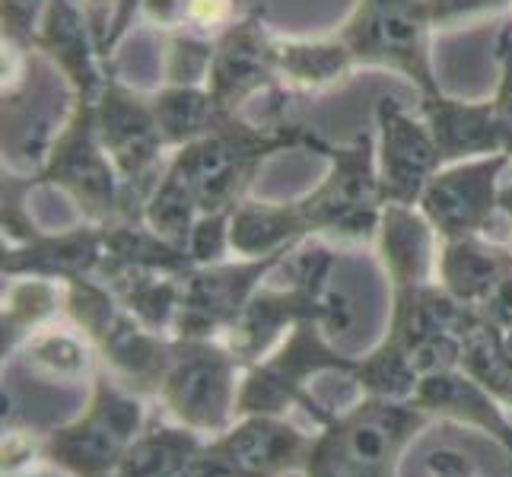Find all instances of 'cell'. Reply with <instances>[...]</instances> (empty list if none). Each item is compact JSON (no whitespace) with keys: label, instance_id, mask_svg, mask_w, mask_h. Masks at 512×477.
I'll list each match as a JSON object with an SVG mask.
<instances>
[{"label":"cell","instance_id":"obj_1","mask_svg":"<svg viewBox=\"0 0 512 477\" xmlns=\"http://www.w3.org/2000/svg\"><path fill=\"white\" fill-rule=\"evenodd\" d=\"M427 420L430 411L414 401L366 395L357 408L325 420L309 446L306 477H395L401 452Z\"/></svg>","mask_w":512,"mask_h":477},{"label":"cell","instance_id":"obj_2","mask_svg":"<svg viewBox=\"0 0 512 477\" xmlns=\"http://www.w3.org/2000/svg\"><path fill=\"white\" fill-rule=\"evenodd\" d=\"M96 125L105 153L121 175V217L118 220H144V204L156 182L163 179L160 156L166 150V137L153 112V99H144L121 80L112 64L105 74L102 93L96 99Z\"/></svg>","mask_w":512,"mask_h":477},{"label":"cell","instance_id":"obj_3","mask_svg":"<svg viewBox=\"0 0 512 477\" xmlns=\"http://www.w3.org/2000/svg\"><path fill=\"white\" fill-rule=\"evenodd\" d=\"M140 433H144L140 401L109 376H99L90 408L48 433L42 458L70 477H112Z\"/></svg>","mask_w":512,"mask_h":477},{"label":"cell","instance_id":"obj_4","mask_svg":"<svg viewBox=\"0 0 512 477\" xmlns=\"http://www.w3.org/2000/svg\"><path fill=\"white\" fill-rule=\"evenodd\" d=\"M325 156L331 169L322 185L299 198L309 229L338 239H373L385 214L373 134L363 131L350 144H328Z\"/></svg>","mask_w":512,"mask_h":477},{"label":"cell","instance_id":"obj_5","mask_svg":"<svg viewBox=\"0 0 512 477\" xmlns=\"http://www.w3.org/2000/svg\"><path fill=\"white\" fill-rule=\"evenodd\" d=\"M35 185H58L67 191L80 214L105 226L121 217V175L105 153L99 125H96V102L74 99V112L58 131L42 169L32 175Z\"/></svg>","mask_w":512,"mask_h":477},{"label":"cell","instance_id":"obj_6","mask_svg":"<svg viewBox=\"0 0 512 477\" xmlns=\"http://www.w3.org/2000/svg\"><path fill=\"white\" fill-rule=\"evenodd\" d=\"M245 366L214 338H175L160 385L166 411L194 433H223L236 417V369Z\"/></svg>","mask_w":512,"mask_h":477},{"label":"cell","instance_id":"obj_7","mask_svg":"<svg viewBox=\"0 0 512 477\" xmlns=\"http://www.w3.org/2000/svg\"><path fill=\"white\" fill-rule=\"evenodd\" d=\"M338 39L357 64L398 70L420 93H439L423 0H360Z\"/></svg>","mask_w":512,"mask_h":477},{"label":"cell","instance_id":"obj_8","mask_svg":"<svg viewBox=\"0 0 512 477\" xmlns=\"http://www.w3.org/2000/svg\"><path fill=\"white\" fill-rule=\"evenodd\" d=\"M357 360L341 357L338 350L328 344L319 322H299L287 344L280 347L274 357L258 360L249 366L239 398H236V417L249 414H274L280 417L290 404H306L309 395L303 385L309 376L325 373V369H341V373H353Z\"/></svg>","mask_w":512,"mask_h":477},{"label":"cell","instance_id":"obj_9","mask_svg":"<svg viewBox=\"0 0 512 477\" xmlns=\"http://www.w3.org/2000/svg\"><path fill=\"white\" fill-rule=\"evenodd\" d=\"M290 252V249H287ZM287 252L268 258H242L236 264H198L182 280V306L175 315V338H214L236 325L242 309Z\"/></svg>","mask_w":512,"mask_h":477},{"label":"cell","instance_id":"obj_10","mask_svg":"<svg viewBox=\"0 0 512 477\" xmlns=\"http://www.w3.org/2000/svg\"><path fill=\"white\" fill-rule=\"evenodd\" d=\"M512 163L506 153H490L439 169L420 194V214L446 242L478 236L500 210V175Z\"/></svg>","mask_w":512,"mask_h":477},{"label":"cell","instance_id":"obj_11","mask_svg":"<svg viewBox=\"0 0 512 477\" xmlns=\"http://www.w3.org/2000/svg\"><path fill=\"white\" fill-rule=\"evenodd\" d=\"M376 128H379V182L385 204L414 207L423 188L443 169L439 147L427 121H417L398 99L382 96L376 102Z\"/></svg>","mask_w":512,"mask_h":477},{"label":"cell","instance_id":"obj_12","mask_svg":"<svg viewBox=\"0 0 512 477\" xmlns=\"http://www.w3.org/2000/svg\"><path fill=\"white\" fill-rule=\"evenodd\" d=\"M277 74V42L264 29L261 13L252 10L217 35L207 90L223 109L239 112V105L249 96L274 86Z\"/></svg>","mask_w":512,"mask_h":477},{"label":"cell","instance_id":"obj_13","mask_svg":"<svg viewBox=\"0 0 512 477\" xmlns=\"http://www.w3.org/2000/svg\"><path fill=\"white\" fill-rule=\"evenodd\" d=\"M35 51H42L61 70V77H67L74 99H99L109 70L99 67L102 51L83 0H48L39 32H35Z\"/></svg>","mask_w":512,"mask_h":477},{"label":"cell","instance_id":"obj_14","mask_svg":"<svg viewBox=\"0 0 512 477\" xmlns=\"http://www.w3.org/2000/svg\"><path fill=\"white\" fill-rule=\"evenodd\" d=\"M105 255L102 226L80 223L67 233H35L26 242H16L13 249H4L0 271L10 280L20 277H42V280H77L93 277Z\"/></svg>","mask_w":512,"mask_h":477},{"label":"cell","instance_id":"obj_15","mask_svg":"<svg viewBox=\"0 0 512 477\" xmlns=\"http://www.w3.org/2000/svg\"><path fill=\"white\" fill-rule=\"evenodd\" d=\"M210 446L249 477H280L306 465L312 439L274 414H249L236 427L217 433Z\"/></svg>","mask_w":512,"mask_h":477},{"label":"cell","instance_id":"obj_16","mask_svg":"<svg viewBox=\"0 0 512 477\" xmlns=\"http://www.w3.org/2000/svg\"><path fill=\"white\" fill-rule=\"evenodd\" d=\"M322 318V293H312L306 287H274V290H255L249 306L242 309L236 325L229 328V350L252 366L271 344L280 338L287 325L296 328L299 322H319Z\"/></svg>","mask_w":512,"mask_h":477},{"label":"cell","instance_id":"obj_17","mask_svg":"<svg viewBox=\"0 0 512 477\" xmlns=\"http://www.w3.org/2000/svg\"><path fill=\"white\" fill-rule=\"evenodd\" d=\"M93 344L99 347L102 360L112 366V373L125 382L131 392H156L166 379V369L172 363V341H163L160 334L150 331L144 322L121 306L112 322L105 325Z\"/></svg>","mask_w":512,"mask_h":477},{"label":"cell","instance_id":"obj_18","mask_svg":"<svg viewBox=\"0 0 512 477\" xmlns=\"http://www.w3.org/2000/svg\"><path fill=\"white\" fill-rule=\"evenodd\" d=\"M420 115L433 131L443 166L465 163V156L503 153L493 102H458L446 93H423Z\"/></svg>","mask_w":512,"mask_h":477},{"label":"cell","instance_id":"obj_19","mask_svg":"<svg viewBox=\"0 0 512 477\" xmlns=\"http://www.w3.org/2000/svg\"><path fill=\"white\" fill-rule=\"evenodd\" d=\"M474 312L478 309L458 303L443 284L423 280V284L395 287L392 322H388L385 338L398 344L404 353H411L427 341L462 334L471 325Z\"/></svg>","mask_w":512,"mask_h":477},{"label":"cell","instance_id":"obj_20","mask_svg":"<svg viewBox=\"0 0 512 477\" xmlns=\"http://www.w3.org/2000/svg\"><path fill=\"white\" fill-rule=\"evenodd\" d=\"M411 401L430 414L455 417V420L471 423V427H481L484 433H490L509 455V465H506L503 477H512V423L503 417L500 401L493 398L481 382H474L462 366L446 369V373L423 376Z\"/></svg>","mask_w":512,"mask_h":477},{"label":"cell","instance_id":"obj_21","mask_svg":"<svg viewBox=\"0 0 512 477\" xmlns=\"http://www.w3.org/2000/svg\"><path fill=\"white\" fill-rule=\"evenodd\" d=\"M512 274V249L478 236L452 239L439 255V277L443 287L458 303L478 309L484 299L497 290L500 280Z\"/></svg>","mask_w":512,"mask_h":477},{"label":"cell","instance_id":"obj_22","mask_svg":"<svg viewBox=\"0 0 512 477\" xmlns=\"http://www.w3.org/2000/svg\"><path fill=\"white\" fill-rule=\"evenodd\" d=\"M312 236L299 201L290 204H239L229 223V245L242 258H268L287 252Z\"/></svg>","mask_w":512,"mask_h":477},{"label":"cell","instance_id":"obj_23","mask_svg":"<svg viewBox=\"0 0 512 477\" xmlns=\"http://www.w3.org/2000/svg\"><path fill=\"white\" fill-rule=\"evenodd\" d=\"M430 220L414 214L404 204H385L382 226H379V255L392 287H411L430 280L433 264V239Z\"/></svg>","mask_w":512,"mask_h":477},{"label":"cell","instance_id":"obj_24","mask_svg":"<svg viewBox=\"0 0 512 477\" xmlns=\"http://www.w3.org/2000/svg\"><path fill=\"white\" fill-rule=\"evenodd\" d=\"M153 112L166 137V147H185L191 140H201L226 125L229 112L210 96L207 86H163L153 96Z\"/></svg>","mask_w":512,"mask_h":477},{"label":"cell","instance_id":"obj_25","mask_svg":"<svg viewBox=\"0 0 512 477\" xmlns=\"http://www.w3.org/2000/svg\"><path fill=\"white\" fill-rule=\"evenodd\" d=\"M201 449L204 446L194 430L156 420L134 439L112 477H179Z\"/></svg>","mask_w":512,"mask_h":477},{"label":"cell","instance_id":"obj_26","mask_svg":"<svg viewBox=\"0 0 512 477\" xmlns=\"http://www.w3.org/2000/svg\"><path fill=\"white\" fill-rule=\"evenodd\" d=\"M458 366L497 401L512 404V366L503 353V334L487 325L481 312H474L471 325L462 331V363Z\"/></svg>","mask_w":512,"mask_h":477},{"label":"cell","instance_id":"obj_27","mask_svg":"<svg viewBox=\"0 0 512 477\" xmlns=\"http://www.w3.org/2000/svg\"><path fill=\"white\" fill-rule=\"evenodd\" d=\"M277 67L293 83L325 86L344 80L357 61L341 39L331 42H277Z\"/></svg>","mask_w":512,"mask_h":477},{"label":"cell","instance_id":"obj_28","mask_svg":"<svg viewBox=\"0 0 512 477\" xmlns=\"http://www.w3.org/2000/svg\"><path fill=\"white\" fill-rule=\"evenodd\" d=\"M198 217H201V210H198V198H194L191 185L172 166H166L163 179L156 182V188L150 191V198L144 204V220L169 242L188 245V236L194 223H198Z\"/></svg>","mask_w":512,"mask_h":477},{"label":"cell","instance_id":"obj_29","mask_svg":"<svg viewBox=\"0 0 512 477\" xmlns=\"http://www.w3.org/2000/svg\"><path fill=\"white\" fill-rule=\"evenodd\" d=\"M350 376L353 382H360V388L369 398H392V401H411L420 385L411 357L388 338H382V344L373 353L357 360Z\"/></svg>","mask_w":512,"mask_h":477},{"label":"cell","instance_id":"obj_30","mask_svg":"<svg viewBox=\"0 0 512 477\" xmlns=\"http://www.w3.org/2000/svg\"><path fill=\"white\" fill-rule=\"evenodd\" d=\"M20 363L26 373L39 379L77 382L86 373V366H90V350L67 331H39L26 338Z\"/></svg>","mask_w":512,"mask_h":477},{"label":"cell","instance_id":"obj_31","mask_svg":"<svg viewBox=\"0 0 512 477\" xmlns=\"http://www.w3.org/2000/svg\"><path fill=\"white\" fill-rule=\"evenodd\" d=\"M58 309V290L51 287V280L32 277L16 280L10 293L4 296V357L13 353V347L23 338H29L32 328H39L45 318Z\"/></svg>","mask_w":512,"mask_h":477},{"label":"cell","instance_id":"obj_32","mask_svg":"<svg viewBox=\"0 0 512 477\" xmlns=\"http://www.w3.org/2000/svg\"><path fill=\"white\" fill-rule=\"evenodd\" d=\"M210 61H214V42H207L188 29H179L169 39L166 80L175 86H201L207 83Z\"/></svg>","mask_w":512,"mask_h":477},{"label":"cell","instance_id":"obj_33","mask_svg":"<svg viewBox=\"0 0 512 477\" xmlns=\"http://www.w3.org/2000/svg\"><path fill=\"white\" fill-rule=\"evenodd\" d=\"M229 223H233V210L223 214H201L188 236V255L194 264H220L223 255L233 249L229 245Z\"/></svg>","mask_w":512,"mask_h":477},{"label":"cell","instance_id":"obj_34","mask_svg":"<svg viewBox=\"0 0 512 477\" xmlns=\"http://www.w3.org/2000/svg\"><path fill=\"white\" fill-rule=\"evenodd\" d=\"M45 7H48V0H0L4 42L13 51H32L35 48V32H39Z\"/></svg>","mask_w":512,"mask_h":477},{"label":"cell","instance_id":"obj_35","mask_svg":"<svg viewBox=\"0 0 512 477\" xmlns=\"http://www.w3.org/2000/svg\"><path fill=\"white\" fill-rule=\"evenodd\" d=\"M497 67H500V86L493 96V112L503 137V153L512 159V20H506L497 32Z\"/></svg>","mask_w":512,"mask_h":477},{"label":"cell","instance_id":"obj_36","mask_svg":"<svg viewBox=\"0 0 512 477\" xmlns=\"http://www.w3.org/2000/svg\"><path fill=\"white\" fill-rule=\"evenodd\" d=\"M506 4L509 0H423V16H427L430 29H449L468 20V16L500 10Z\"/></svg>","mask_w":512,"mask_h":477},{"label":"cell","instance_id":"obj_37","mask_svg":"<svg viewBox=\"0 0 512 477\" xmlns=\"http://www.w3.org/2000/svg\"><path fill=\"white\" fill-rule=\"evenodd\" d=\"M478 312H481L484 322L493 325L500 334L512 331V274L506 280H500L497 290H493L478 306Z\"/></svg>","mask_w":512,"mask_h":477},{"label":"cell","instance_id":"obj_38","mask_svg":"<svg viewBox=\"0 0 512 477\" xmlns=\"http://www.w3.org/2000/svg\"><path fill=\"white\" fill-rule=\"evenodd\" d=\"M427 468L436 477H478V474H474V465L468 462V455L455 452V449H436V452H430Z\"/></svg>","mask_w":512,"mask_h":477},{"label":"cell","instance_id":"obj_39","mask_svg":"<svg viewBox=\"0 0 512 477\" xmlns=\"http://www.w3.org/2000/svg\"><path fill=\"white\" fill-rule=\"evenodd\" d=\"M229 10V0H188L185 23H194V29H204L210 23H220Z\"/></svg>","mask_w":512,"mask_h":477},{"label":"cell","instance_id":"obj_40","mask_svg":"<svg viewBox=\"0 0 512 477\" xmlns=\"http://www.w3.org/2000/svg\"><path fill=\"white\" fill-rule=\"evenodd\" d=\"M500 210L512 217V182L500 188Z\"/></svg>","mask_w":512,"mask_h":477},{"label":"cell","instance_id":"obj_41","mask_svg":"<svg viewBox=\"0 0 512 477\" xmlns=\"http://www.w3.org/2000/svg\"><path fill=\"white\" fill-rule=\"evenodd\" d=\"M32 477H61V474H55V471H35Z\"/></svg>","mask_w":512,"mask_h":477}]
</instances>
